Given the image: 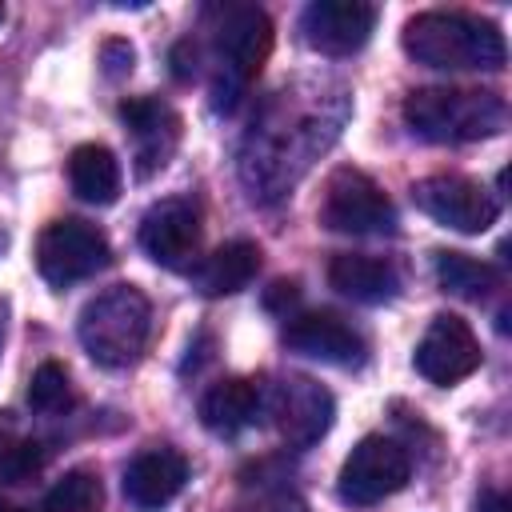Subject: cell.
Returning a JSON list of instances; mask_svg holds the SVG:
<instances>
[{"label":"cell","mask_w":512,"mask_h":512,"mask_svg":"<svg viewBox=\"0 0 512 512\" xmlns=\"http://www.w3.org/2000/svg\"><path fill=\"white\" fill-rule=\"evenodd\" d=\"M400 44L416 64L444 68V72H464V68L500 72L508 60L504 32L492 20H480L472 12H444V8L416 12L404 24Z\"/></svg>","instance_id":"cell-1"},{"label":"cell","mask_w":512,"mask_h":512,"mask_svg":"<svg viewBox=\"0 0 512 512\" xmlns=\"http://www.w3.org/2000/svg\"><path fill=\"white\" fill-rule=\"evenodd\" d=\"M404 124L432 144H468L504 132L508 104L480 88H416L404 96Z\"/></svg>","instance_id":"cell-2"},{"label":"cell","mask_w":512,"mask_h":512,"mask_svg":"<svg viewBox=\"0 0 512 512\" xmlns=\"http://www.w3.org/2000/svg\"><path fill=\"white\" fill-rule=\"evenodd\" d=\"M148 332H152V304L132 284L104 288L80 308V320H76V336L92 356V364L112 372L140 360Z\"/></svg>","instance_id":"cell-3"},{"label":"cell","mask_w":512,"mask_h":512,"mask_svg":"<svg viewBox=\"0 0 512 512\" xmlns=\"http://www.w3.org/2000/svg\"><path fill=\"white\" fill-rule=\"evenodd\" d=\"M272 52V20L260 8H228L216 28V60L220 72L212 80V108L236 112L244 88L256 80Z\"/></svg>","instance_id":"cell-4"},{"label":"cell","mask_w":512,"mask_h":512,"mask_svg":"<svg viewBox=\"0 0 512 512\" xmlns=\"http://www.w3.org/2000/svg\"><path fill=\"white\" fill-rule=\"evenodd\" d=\"M108 260H112L108 236L96 224L76 220V216L52 220L36 240V268L52 288H68L76 280H88L100 268H108Z\"/></svg>","instance_id":"cell-5"},{"label":"cell","mask_w":512,"mask_h":512,"mask_svg":"<svg viewBox=\"0 0 512 512\" xmlns=\"http://www.w3.org/2000/svg\"><path fill=\"white\" fill-rule=\"evenodd\" d=\"M320 224L348 236H384L396 228V208L372 176H364L360 168H336L324 188Z\"/></svg>","instance_id":"cell-6"},{"label":"cell","mask_w":512,"mask_h":512,"mask_svg":"<svg viewBox=\"0 0 512 512\" xmlns=\"http://www.w3.org/2000/svg\"><path fill=\"white\" fill-rule=\"evenodd\" d=\"M408 476H412V460L396 440L364 436L348 452V460L340 468V480H336V492L352 508H372V504L396 496L408 484Z\"/></svg>","instance_id":"cell-7"},{"label":"cell","mask_w":512,"mask_h":512,"mask_svg":"<svg viewBox=\"0 0 512 512\" xmlns=\"http://www.w3.org/2000/svg\"><path fill=\"white\" fill-rule=\"evenodd\" d=\"M412 200L436 224H444L452 232H468V236L488 232L500 216V204L468 176H428V180L412 184Z\"/></svg>","instance_id":"cell-8"},{"label":"cell","mask_w":512,"mask_h":512,"mask_svg":"<svg viewBox=\"0 0 512 512\" xmlns=\"http://www.w3.org/2000/svg\"><path fill=\"white\" fill-rule=\"evenodd\" d=\"M480 356L484 352H480V340L468 328V320H460L456 312H440L424 328V336L412 352V364L428 384L448 388V384H460L464 376H472L480 368Z\"/></svg>","instance_id":"cell-9"},{"label":"cell","mask_w":512,"mask_h":512,"mask_svg":"<svg viewBox=\"0 0 512 512\" xmlns=\"http://www.w3.org/2000/svg\"><path fill=\"white\" fill-rule=\"evenodd\" d=\"M268 416L276 420L280 436L292 444V448H308L316 444L328 428H332V392L308 376H284L272 392H268Z\"/></svg>","instance_id":"cell-10"},{"label":"cell","mask_w":512,"mask_h":512,"mask_svg":"<svg viewBox=\"0 0 512 512\" xmlns=\"http://www.w3.org/2000/svg\"><path fill=\"white\" fill-rule=\"evenodd\" d=\"M376 28V8L364 0H312L300 16L304 44L324 56H352L368 44Z\"/></svg>","instance_id":"cell-11"},{"label":"cell","mask_w":512,"mask_h":512,"mask_svg":"<svg viewBox=\"0 0 512 512\" xmlns=\"http://www.w3.org/2000/svg\"><path fill=\"white\" fill-rule=\"evenodd\" d=\"M140 248L160 268H188L200 252V216L188 200H160L140 220Z\"/></svg>","instance_id":"cell-12"},{"label":"cell","mask_w":512,"mask_h":512,"mask_svg":"<svg viewBox=\"0 0 512 512\" xmlns=\"http://www.w3.org/2000/svg\"><path fill=\"white\" fill-rule=\"evenodd\" d=\"M284 344L300 356H312L320 364H336V368H356L364 364V336L336 312H296L284 324Z\"/></svg>","instance_id":"cell-13"},{"label":"cell","mask_w":512,"mask_h":512,"mask_svg":"<svg viewBox=\"0 0 512 512\" xmlns=\"http://www.w3.org/2000/svg\"><path fill=\"white\" fill-rule=\"evenodd\" d=\"M120 120L136 140V176L144 180L164 168L180 140V116L156 96H128L120 100Z\"/></svg>","instance_id":"cell-14"},{"label":"cell","mask_w":512,"mask_h":512,"mask_svg":"<svg viewBox=\"0 0 512 512\" xmlns=\"http://www.w3.org/2000/svg\"><path fill=\"white\" fill-rule=\"evenodd\" d=\"M188 480V460L176 448H148L124 468V496L140 512H160L180 496Z\"/></svg>","instance_id":"cell-15"},{"label":"cell","mask_w":512,"mask_h":512,"mask_svg":"<svg viewBox=\"0 0 512 512\" xmlns=\"http://www.w3.org/2000/svg\"><path fill=\"white\" fill-rule=\"evenodd\" d=\"M264 412V396L252 380L244 376H228L216 380L204 396H200V424L216 436H240L244 428L256 424V416Z\"/></svg>","instance_id":"cell-16"},{"label":"cell","mask_w":512,"mask_h":512,"mask_svg":"<svg viewBox=\"0 0 512 512\" xmlns=\"http://www.w3.org/2000/svg\"><path fill=\"white\" fill-rule=\"evenodd\" d=\"M328 284L356 304H388L400 292V276L388 260L364 252H340L328 264Z\"/></svg>","instance_id":"cell-17"},{"label":"cell","mask_w":512,"mask_h":512,"mask_svg":"<svg viewBox=\"0 0 512 512\" xmlns=\"http://www.w3.org/2000/svg\"><path fill=\"white\" fill-rule=\"evenodd\" d=\"M256 272H260V248L252 240H228L192 268V288L200 296H232L248 288Z\"/></svg>","instance_id":"cell-18"},{"label":"cell","mask_w":512,"mask_h":512,"mask_svg":"<svg viewBox=\"0 0 512 512\" xmlns=\"http://www.w3.org/2000/svg\"><path fill=\"white\" fill-rule=\"evenodd\" d=\"M68 184L84 204H112L120 196V160L104 144H76L68 156Z\"/></svg>","instance_id":"cell-19"},{"label":"cell","mask_w":512,"mask_h":512,"mask_svg":"<svg viewBox=\"0 0 512 512\" xmlns=\"http://www.w3.org/2000/svg\"><path fill=\"white\" fill-rule=\"evenodd\" d=\"M436 280L460 300H484L492 288H500V272L468 252H436Z\"/></svg>","instance_id":"cell-20"},{"label":"cell","mask_w":512,"mask_h":512,"mask_svg":"<svg viewBox=\"0 0 512 512\" xmlns=\"http://www.w3.org/2000/svg\"><path fill=\"white\" fill-rule=\"evenodd\" d=\"M100 504H104V484L92 468L64 472L44 496V512H100Z\"/></svg>","instance_id":"cell-21"},{"label":"cell","mask_w":512,"mask_h":512,"mask_svg":"<svg viewBox=\"0 0 512 512\" xmlns=\"http://www.w3.org/2000/svg\"><path fill=\"white\" fill-rule=\"evenodd\" d=\"M28 408L32 412H44V416H56L64 408H72V380H68V368L56 364V360H44L32 380H28Z\"/></svg>","instance_id":"cell-22"},{"label":"cell","mask_w":512,"mask_h":512,"mask_svg":"<svg viewBox=\"0 0 512 512\" xmlns=\"http://www.w3.org/2000/svg\"><path fill=\"white\" fill-rule=\"evenodd\" d=\"M40 464H44L40 444L16 436V432L4 424V428H0V480H8V484H24L32 472H40Z\"/></svg>","instance_id":"cell-23"},{"label":"cell","mask_w":512,"mask_h":512,"mask_svg":"<svg viewBox=\"0 0 512 512\" xmlns=\"http://www.w3.org/2000/svg\"><path fill=\"white\" fill-rule=\"evenodd\" d=\"M132 60H136V52H132L128 40H104V44H100V64H104V76H108V80L128 76V72H132Z\"/></svg>","instance_id":"cell-24"},{"label":"cell","mask_w":512,"mask_h":512,"mask_svg":"<svg viewBox=\"0 0 512 512\" xmlns=\"http://www.w3.org/2000/svg\"><path fill=\"white\" fill-rule=\"evenodd\" d=\"M168 64H172V76H176V80H192V76H196V64H200V52H196V44H192V40H180V44H172V52H168Z\"/></svg>","instance_id":"cell-25"},{"label":"cell","mask_w":512,"mask_h":512,"mask_svg":"<svg viewBox=\"0 0 512 512\" xmlns=\"http://www.w3.org/2000/svg\"><path fill=\"white\" fill-rule=\"evenodd\" d=\"M300 300V284L296 280H276L268 292H264V308L276 312V316H288V308Z\"/></svg>","instance_id":"cell-26"},{"label":"cell","mask_w":512,"mask_h":512,"mask_svg":"<svg viewBox=\"0 0 512 512\" xmlns=\"http://www.w3.org/2000/svg\"><path fill=\"white\" fill-rule=\"evenodd\" d=\"M512 504H508V496L504 492H496V488H484V496H480V512H508Z\"/></svg>","instance_id":"cell-27"},{"label":"cell","mask_w":512,"mask_h":512,"mask_svg":"<svg viewBox=\"0 0 512 512\" xmlns=\"http://www.w3.org/2000/svg\"><path fill=\"white\" fill-rule=\"evenodd\" d=\"M0 24H4V4H0Z\"/></svg>","instance_id":"cell-28"},{"label":"cell","mask_w":512,"mask_h":512,"mask_svg":"<svg viewBox=\"0 0 512 512\" xmlns=\"http://www.w3.org/2000/svg\"><path fill=\"white\" fill-rule=\"evenodd\" d=\"M0 512H8V504H4V500H0Z\"/></svg>","instance_id":"cell-29"},{"label":"cell","mask_w":512,"mask_h":512,"mask_svg":"<svg viewBox=\"0 0 512 512\" xmlns=\"http://www.w3.org/2000/svg\"><path fill=\"white\" fill-rule=\"evenodd\" d=\"M8 512H16V508H8Z\"/></svg>","instance_id":"cell-30"}]
</instances>
